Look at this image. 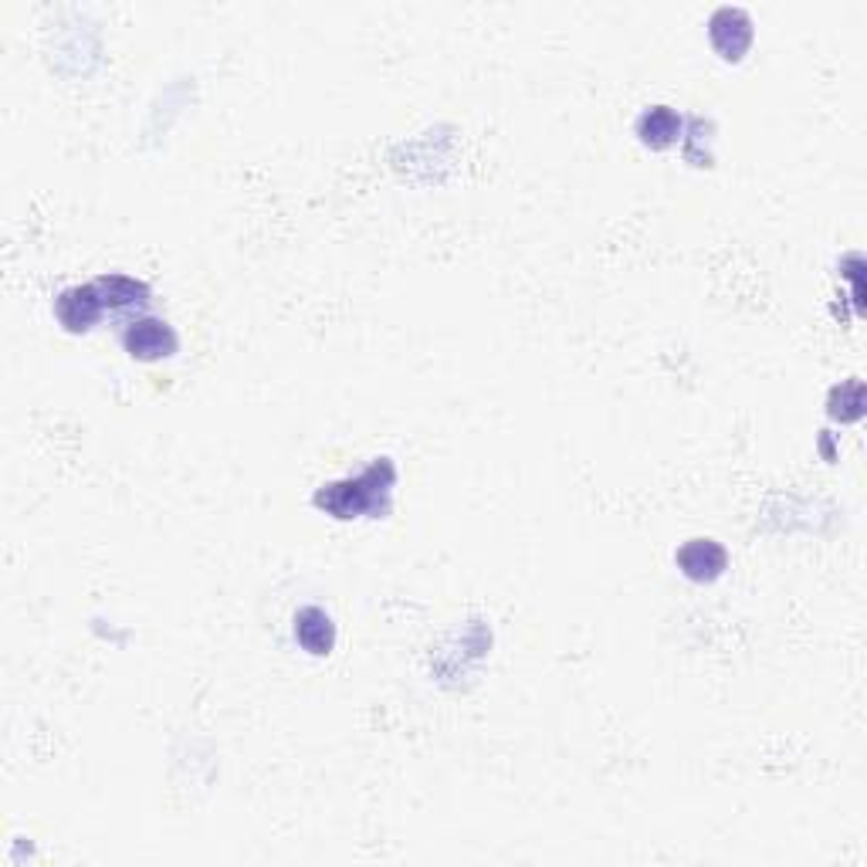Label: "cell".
I'll return each instance as SVG.
<instances>
[{"mask_svg": "<svg viewBox=\"0 0 867 867\" xmlns=\"http://www.w3.org/2000/svg\"><path fill=\"white\" fill-rule=\"evenodd\" d=\"M390 478L380 482V464H373L370 472H363L356 482H340V485H329L322 495H319V505L336 512L340 518H353V515H363L370 508L380 505V492H390Z\"/></svg>", "mask_w": 867, "mask_h": 867, "instance_id": "cell-1", "label": "cell"}, {"mask_svg": "<svg viewBox=\"0 0 867 867\" xmlns=\"http://www.w3.org/2000/svg\"><path fill=\"white\" fill-rule=\"evenodd\" d=\"M122 343H125V350H129L132 356H137V360H147V363L177 353V336H173V329H170L163 319H153V315L129 322L125 332H122Z\"/></svg>", "mask_w": 867, "mask_h": 867, "instance_id": "cell-2", "label": "cell"}, {"mask_svg": "<svg viewBox=\"0 0 867 867\" xmlns=\"http://www.w3.org/2000/svg\"><path fill=\"white\" fill-rule=\"evenodd\" d=\"M105 302H102V292L99 285H75V289H64L54 302V315L64 329L72 332H85L99 322Z\"/></svg>", "mask_w": 867, "mask_h": 867, "instance_id": "cell-3", "label": "cell"}, {"mask_svg": "<svg viewBox=\"0 0 867 867\" xmlns=\"http://www.w3.org/2000/svg\"><path fill=\"white\" fill-rule=\"evenodd\" d=\"M678 563L692 579H715L725 569V550L715 540H692L678 553Z\"/></svg>", "mask_w": 867, "mask_h": 867, "instance_id": "cell-4", "label": "cell"}, {"mask_svg": "<svg viewBox=\"0 0 867 867\" xmlns=\"http://www.w3.org/2000/svg\"><path fill=\"white\" fill-rule=\"evenodd\" d=\"M295 637L302 641L305 651L325 654L332 647V637H336V634H332V621L319 607H305L299 614V621H295Z\"/></svg>", "mask_w": 867, "mask_h": 867, "instance_id": "cell-5", "label": "cell"}, {"mask_svg": "<svg viewBox=\"0 0 867 867\" xmlns=\"http://www.w3.org/2000/svg\"><path fill=\"white\" fill-rule=\"evenodd\" d=\"M637 129H641L644 143H651V147H668V143L678 137V132H682V119H678L672 109L654 105L651 112H644V115H641Z\"/></svg>", "mask_w": 867, "mask_h": 867, "instance_id": "cell-6", "label": "cell"}, {"mask_svg": "<svg viewBox=\"0 0 867 867\" xmlns=\"http://www.w3.org/2000/svg\"><path fill=\"white\" fill-rule=\"evenodd\" d=\"M95 285H99L105 305H137V302H147V295H150V289L143 282L125 279V275H109V279H99Z\"/></svg>", "mask_w": 867, "mask_h": 867, "instance_id": "cell-7", "label": "cell"}]
</instances>
